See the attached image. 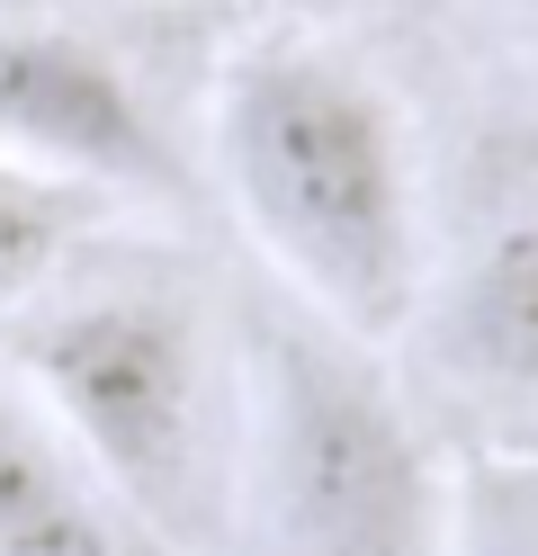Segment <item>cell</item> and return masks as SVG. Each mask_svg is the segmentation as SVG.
<instances>
[{
	"label": "cell",
	"mask_w": 538,
	"mask_h": 556,
	"mask_svg": "<svg viewBox=\"0 0 538 556\" xmlns=\"http://www.w3.org/2000/svg\"><path fill=\"white\" fill-rule=\"evenodd\" d=\"M215 189L278 288L350 341H404L430 216L404 109L359 54L270 27L215 81Z\"/></svg>",
	"instance_id": "cell-1"
},
{
	"label": "cell",
	"mask_w": 538,
	"mask_h": 556,
	"mask_svg": "<svg viewBox=\"0 0 538 556\" xmlns=\"http://www.w3.org/2000/svg\"><path fill=\"white\" fill-rule=\"evenodd\" d=\"M234 511L251 556H449V458L377 341H350L297 296L242 332Z\"/></svg>",
	"instance_id": "cell-2"
},
{
	"label": "cell",
	"mask_w": 538,
	"mask_h": 556,
	"mask_svg": "<svg viewBox=\"0 0 538 556\" xmlns=\"http://www.w3.org/2000/svg\"><path fill=\"white\" fill-rule=\"evenodd\" d=\"M10 368L153 547L198 556L225 539L242 413H225V359L179 278L46 288L18 305Z\"/></svg>",
	"instance_id": "cell-3"
},
{
	"label": "cell",
	"mask_w": 538,
	"mask_h": 556,
	"mask_svg": "<svg viewBox=\"0 0 538 556\" xmlns=\"http://www.w3.org/2000/svg\"><path fill=\"white\" fill-rule=\"evenodd\" d=\"M404 332L485 422H538V126L476 153Z\"/></svg>",
	"instance_id": "cell-4"
},
{
	"label": "cell",
	"mask_w": 538,
	"mask_h": 556,
	"mask_svg": "<svg viewBox=\"0 0 538 556\" xmlns=\"http://www.w3.org/2000/svg\"><path fill=\"white\" fill-rule=\"evenodd\" d=\"M0 153L63 170L99 198H189L162 109L82 27L0 18Z\"/></svg>",
	"instance_id": "cell-5"
},
{
	"label": "cell",
	"mask_w": 538,
	"mask_h": 556,
	"mask_svg": "<svg viewBox=\"0 0 538 556\" xmlns=\"http://www.w3.org/2000/svg\"><path fill=\"white\" fill-rule=\"evenodd\" d=\"M0 556H171L90 476V458L10 359H0Z\"/></svg>",
	"instance_id": "cell-6"
},
{
	"label": "cell",
	"mask_w": 538,
	"mask_h": 556,
	"mask_svg": "<svg viewBox=\"0 0 538 556\" xmlns=\"http://www.w3.org/2000/svg\"><path fill=\"white\" fill-rule=\"evenodd\" d=\"M99 206H108L99 189L0 153V324L63 278V261L82 252V233L99 225Z\"/></svg>",
	"instance_id": "cell-7"
},
{
	"label": "cell",
	"mask_w": 538,
	"mask_h": 556,
	"mask_svg": "<svg viewBox=\"0 0 538 556\" xmlns=\"http://www.w3.org/2000/svg\"><path fill=\"white\" fill-rule=\"evenodd\" d=\"M449 556H538V448H476L449 467Z\"/></svg>",
	"instance_id": "cell-8"
},
{
	"label": "cell",
	"mask_w": 538,
	"mask_h": 556,
	"mask_svg": "<svg viewBox=\"0 0 538 556\" xmlns=\"http://www.w3.org/2000/svg\"><path fill=\"white\" fill-rule=\"evenodd\" d=\"M512 10H521V18H529V37H538V0H512Z\"/></svg>",
	"instance_id": "cell-9"
}]
</instances>
